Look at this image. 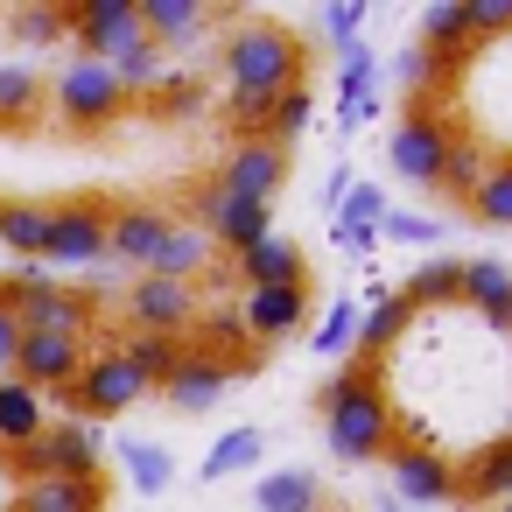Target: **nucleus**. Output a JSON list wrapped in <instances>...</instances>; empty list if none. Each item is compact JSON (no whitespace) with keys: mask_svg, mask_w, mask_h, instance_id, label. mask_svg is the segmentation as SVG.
Segmentation results:
<instances>
[{"mask_svg":"<svg viewBox=\"0 0 512 512\" xmlns=\"http://www.w3.org/2000/svg\"><path fill=\"white\" fill-rule=\"evenodd\" d=\"M323 435L344 463H372L393 449V400H386V379L379 365H344L330 386H323Z\"/></svg>","mask_w":512,"mask_h":512,"instance_id":"f257e3e1","label":"nucleus"},{"mask_svg":"<svg viewBox=\"0 0 512 512\" xmlns=\"http://www.w3.org/2000/svg\"><path fill=\"white\" fill-rule=\"evenodd\" d=\"M323 15H330V36H344V43H351V36H358V22H365L358 0H337V8H323Z\"/></svg>","mask_w":512,"mask_h":512,"instance_id":"a18cd8bd","label":"nucleus"},{"mask_svg":"<svg viewBox=\"0 0 512 512\" xmlns=\"http://www.w3.org/2000/svg\"><path fill=\"white\" fill-rule=\"evenodd\" d=\"M8 470L29 477V484H43V477H99V435H92V421H57L36 442L8 449Z\"/></svg>","mask_w":512,"mask_h":512,"instance_id":"20e7f679","label":"nucleus"},{"mask_svg":"<svg viewBox=\"0 0 512 512\" xmlns=\"http://www.w3.org/2000/svg\"><path fill=\"white\" fill-rule=\"evenodd\" d=\"M407 323H414V309H407L400 295H379V302L358 316V358H365V365H379V358L407 337Z\"/></svg>","mask_w":512,"mask_h":512,"instance_id":"b1692460","label":"nucleus"},{"mask_svg":"<svg viewBox=\"0 0 512 512\" xmlns=\"http://www.w3.org/2000/svg\"><path fill=\"white\" fill-rule=\"evenodd\" d=\"M43 71H29V64H0V127H29L36 113H43Z\"/></svg>","mask_w":512,"mask_h":512,"instance_id":"bb28decb","label":"nucleus"},{"mask_svg":"<svg viewBox=\"0 0 512 512\" xmlns=\"http://www.w3.org/2000/svg\"><path fill=\"white\" fill-rule=\"evenodd\" d=\"M260 512H323L316 505V477L309 470H274V477H260Z\"/></svg>","mask_w":512,"mask_h":512,"instance_id":"7c9ffc66","label":"nucleus"},{"mask_svg":"<svg viewBox=\"0 0 512 512\" xmlns=\"http://www.w3.org/2000/svg\"><path fill=\"white\" fill-rule=\"evenodd\" d=\"M505 435H512V428H505Z\"/></svg>","mask_w":512,"mask_h":512,"instance_id":"09e8293b","label":"nucleus"},{"mask_svg":"<svg viewBox=\"0 0 512 512\" xmlns=\"http://www.w3.org/2000/svg\"><path fill=\"white\" fill-rule=\"evenodd\" d=\"M449 141H456V127H449L442 113H407V120L393 127V141H386V162H393L414 190H435V183H442V162H449Z\"/></svg>","mask_w":512,"mask_h":512,"instance_id":"6e6552de","label":"nucleus"},{"mask_svg":"<svg viewBox=\"0 0 512 512\" xmlns=\"http://www.w3.org/2000/svg\"><path fill=\"white\" fill-rule=\"evenodd\" d=\"M127 463H134V484L141 491H162L169 484V449L162 442H127Z\"/></svg>","mask_w":512,"mask_h":512,"instance_id":"a19ab883","label":"nucleus"},{"mask_svg":"<svg viewBox=\"0 0 512 512\" xmlns=\"http://www.w3.org/2000/svg\"><path fill=\"white\" fill-rule=\"evenodd\" d=\"M302 127H309V85H295V92H281V99H274V113H267V127H260V141L288 148Z\"/></svg>","mask_w":512,"mask_h":512,"instance_id":"f704fd0d","label":"nucleus"},{"mask_svg":"<svg viewBox=\"0 0 512 512\" xmlns=\"http://www.w3.org/2000/svg\"><path fill=\"white\" fill-rule=\"evenodd\" d=\"M456 491H463V498H484V505H505V498H512V435L470 449L463 470H456Z\"/></svg>","mask_w":512,"mask_h":512,"instance_id":"a211bd4d","label":"nucleus"},{"mask_svg":"<svg viewBox=\"0 0 512 512\" xmlns=\"http://www.w3.org/2000/svg\"><path fill=\"white\" fill-rule=\"evenodd\" d=\"M246 463H260V428H232V435H218V449L204 456V484H218V477H232V470H246Z\"/></svg>","mask_w":512,"mask_h":512,"instance_id":"473e14b6","label":"nucleus"},{"mask_svg":"<svg viewBox=\"0 0 512 512\" xmlns=\"http://www.w3.org/2000/svg\"><path fill=\"white\" fill-rule=\"evenodd\" d=\"M141 400H148V379H141L120 351H92L85 372H78V386H71L78 421H113V414H127V407H141Z\"/></svg>","mask_w":512,"mask_h":512,"instance_id":"0eeeda50","label":"nucleus"},{"mask_svg":"<svg viewBox=\"0 0 512 512\" xmlns=\"http://www.w3.org/2000/svg\"><path fill=\"white\" fill-rule=\"evenodd\" d=\"M148 99H155V113H197V106H204V85H197L190 71H169Z\"/></svg>","mask_w":512,"mask_h":512,"instance_id":"58836bf2","label":"nucleus"},{"mask_svg":"<svg viewBox=\"0 0 512 512\" xmlns=\"http://www.w3.org/2000/svg\"><path fill=\"white\" fill-rule=\"evenodd\" d=\"M50 106L64 113V127H78V134H106L134 99H127V85L113 78V64L71 57V71H57V85H50Z\"/></svg>","mask_w":512,"mask_h":512,"instance_id":"7ed1b4c3","label":"nucleus"},{"mask_svg":"<svg viewBox=\"0 0 512 512\" xmlns=\"http://www.w3.org/2000/svg\"><path fill=\"white\" fill-rule=\"evenodd\" d=\"M106 239H113V204L106 197H71V204H50L43 260L50 267H92V260H106Z\"/></svg>","mask_w":512,"mask_h":512,"instance_id":"423d86ee","label":"nucleus"},{"mask_svg":"<svg viewBox=\"0 0 512 512\" xmlns=\"http://www.w3.org/2000/svg\"><path fill=\"white\" fill-rule=\"evenodd\" d=\"M239 316H246V337H267V344L295 337L302 316H309V281H295V288H246Z\"/></svg>","mask_w":512,"mask_h":512,"instance_id":"dca6fc26","label":"nucleus"},{"mask_svg":"<svg viewBox=\"0 0 512 512\" xmlns=\"http://www.w3.org/2000/svg\"><path fill=\"white\" fill-rule=\"evenodd\" d=\"M379 239H407V246H428V239H442V225H435V218H407V211H386V218H379Z\"/></svg>","mask_w":512,"mask_h":512,"instance_id":"37998d69","label":"nucleus"},{"mask_svg":"<svg viewBox=\"0 0 512 512\" xmlns=\"http://www.w3.org/2000/svg\"><path fill=\"white\" fill-rule=\"evenodd\" d=\"M281 183H288V148H274V141H232V155L211 176V190L246 197V204H274Z\"/></svg>","mask_w":512,"mask_h":512,"instance_id":"9d476101","label":"nucleus"},{"mask_svg":"<svg viewBox=\"0 0 512 512\" xmlns=\"http://www.w3.org/2000/svg\"><path fill=\"white\" fill-rule=\"evenodd\" d=\"M498 512H512V498H505V505H498Z\"/></svg>","mask_w":512,"mask_h":512,"instance_id":"de8ad7c7","label":"nucleus"},{"mask_svg":"<svg viewBox=\"0 0 512 512\" xmlns=\"http://www.w3.org/2000/svg\"><path fill=\"white\" fill-rule=\"evenodd\" d=\"M379 218H386L379 190H372V183H351V204H344V218H337V225H379Z\"/></svg>","mask_w":512,"mask_h":512,"instance_id":"c03bdc74","label":"nucleus"},{"mask_svg":"<svg viewBox=\"0 0 512 512\" xmlns=\"http://www.w3.org/2000/svg\"><path fill=\"white\" fill-rule=\"evenodd\" d=\"M197 232H204L211 246L246 253V246H253V239H267L274 225H267V204H246V197H225V190H211V183H204V197H197Z\"/></svg>","mask_w":512,"mask_h":512,"instance_id":"ddd939ff","label":"nucleus"},{"mask_svg":"<svg viewBox=\"0 0 512 512\" xmlns=\"http://www.w3.org/2000/svg\"><path fill=\"white\" fill-rule=\"evenodd\" d=\"M169 232H176V218H169L162 204H120V211H113V239H106V253L148 274V260H155V246H162Z\"/></svg>","mask_w":512,"mask_h":512,"instance_id":"2eb2a0df","label":"nucleus"},{"mask_svg":"<svg viewBox=\"0 0 512 512\" xmlns=\"http://www.w3.org/2000/svg\"><path fill=\"white\" fill-rule=\"evenodd\" d=\"M15 36L22 43H57V36H71V22H64V8H15Z\"/></svg>","mask_w":512,"mask_h":512,"instance_id":"ea45409f","label":"nucleus"},{"mask_svg":"<svg viewBox=\"0 0 512 512\" xmlns=\"http://www.w3.org/2000/svg\"><path fill=\"white\" fill-rule=\"evenodd\" d=\"M309 43L288 22H232L225 29V92L239 99H281L302 85Z\"/></svg>","mask_w":512,"mask_h":512,"instance_id":"f03ea898","label":"nucleus"},{"mask_svg":"<svg viewBox=\"0 0 512 512\" xmlns=\"http://www.w3.org/2000/svg\"><path fill=\"white\" fill-rule=\"evenodd\" d=\"M43 428H50L43 393H29L15 372H0V449H22V442H36Z\"/></svg>","mask_w":512,"mask_h":512,"instance_id":"4be33fe9","label":"nucleus"},{"mask_svg":"<svg viewBox=\"0 0 512 512\" xmlns=\"http://www.w3.org/2000/svg\"><path fill=\"white\" fill-rule=\"evenodd\" d=\"M15 344H22V323H15V309H0V372L15 365Z\"/></svg>","mask_w":512,"mask_h":512,"instance_id":"49530a36","label":"nucleus"},{"mask_svg":"<svg viewBox=\"0 0 512 512\" xmlns=\"http://www.w3.org/2000/svg\"><path fill=\"white\" fill-rule=\"evenodd\" d=\"M393 491L407 505H442V498H456V463L421 449V442H400L393 449Z\"/></svg>","mask_w":512,"mask_h":512,"instance_id":"4468645a","label":"nucleus"},{"mask_svg":"<svg viewBox=\"0 0 512 512\" xmlns=\"http://www.w3.org/2000/svg\"><path fill=\"white\" fill-rule=\"evenodd\" d=\"M463 22H470V43L477 36H505L512 29V0H463Z\"/></svg>","mask_w":512,"mask_h":512,"instance_id":"79ce46f5","label":"nucleus"},{"mask_svg":"<svg viewBox=\"0 0 512 512\" xmlns=\"http://www.w3.org/2000/svg\"><path fill=\"white\" fill-rule=\"evenodd\" d=\"M127 323L148 330V337H183L197 323V288L190 281H162V274H141L127 288Z\"/></svg>","mask_w":512,"mask_h":512,"instance_id":"f8f14e48","label":"nucleus"},{"mask_svg":"<svg viewBox=\"0 0 512 512\" xmlns=\"http://www.w3.org/2000/svg\"><path fill=\"white\" fill-rule=\"evenodd\" d=\"M239 344H246V316H239V309H211V316L197 323V351H218V358H246Z\"/></svg>","mask_w":512,"mask_h":512,"instance_id":"c9c22d12","label":"nucleus"},{"mask_svg":"<svg viewBox=\"0 0 512 512\" xmlns=\"http://www.w3.org/2000/svg\"><path fill=\"white\" fill-rule=\"evenodd\" d=\"M134 8H141V29H148L155 50L190 43V36H204V22H211L204 0H134Z\"/></svg>","mask_w":512,"mask_h":512,"instance_id":"412c9836","label":"nucleus"},{"mask_svg":"<svg viewBox=\"0 0 512 512\" xmlns=\"http://www.w3.org/2000/svg\"><path fill=\"white\" fill-rule=\"evenodd\" d=\"M232 267H239V281L246 288H295V281H309V260H302V246L295 239H253L246 253H232Z\"/></svg>","mask_w":512,"mask_h":512,"instance_id":"f3484780","label":"nucleus"},{"mask_svg":"<svg viewBox=\"0 0 512 512\" xmlns=\"http://www.w3.org/2000/svg\"><path fill=\"white\" fill-rule=\"evenodd\" d=\"M358 316H365V302H337V309L323 316V330H316V351H323V358H344V351L358 344Z\"/></svg>","mask_w":512,"mask_h":512,"instance_id":"e433bc0d","label":"nucleus"},{"mask_svg":"<svg viewBox=\"0 0 512 512\" xmlns=\"http://www.w3.org/2000/svg\"><path fill=\"white\" fill-rule=\"evenodd\" d=\"M477 225H498V232H512V162H491L484 169V183H477V197L463 204Z\"/></svg>","mask_w":512,"mask_h":512,"instance_id":"2f4dec72","label":"nucleus"},{"mask_svg":"<svg viewBox=\"0 0 512 512\" xmlns=\"http://www.w3.org/2000/svg\"><path fill=\"white\" fill-rule=\"evenodd\" d=\"M106 477H43L15 498V512H106Z\"/></svg>","mask_w":512,"mask_h":512,"instance_id":"6ab92c4d","label":"nucleus"},{"mask_svg":"<svg viewBox=\"0 0 512 512\" xmlns=\"http://www.w3.org/2000/svg\"><path fill=\"white\" fill-rule=\"evenodd\" d=\"M85 344L78 337H36V330H22V344H15V379L29 386V393H71L78 386V372H85Z\"/></svg>","mask_w":512,"mask_h":512,"instance_id":"9b49d317","label":"nucleus"},{"mask_svg":"<svg viewBox=\"0 0 512 512\" xmlns=\"http://www.w3.org/2000/svg\"><path fill=\"white\" fill-rule=\"evenodd\" d=\"M484 169H491V162H484V148H477L470 134H456V141H449V162H442V183H435V190H442L449 204H470V197H477V183H484Z\"/></svg>","mask_w":512,"mask_h":512,"instance_id":"c85d7f7f","label":"nucleus"},{"mask_svg":"<svg viewBox=\"0 0 512 512\" xmlns=\"http://www.w3.org/2000/svg\"><path fill=\"white\" fill-rule=\"evenodd\" d=\"M449 71H463V57H435V50H421V43H414V50H400V78H407L414 92H428V85H442Z\"/></svg>","mask_w":512,"mask_h":512,"instance_id":"4c0bfd02","label":"nucleus"},{"mask_svg":"<svg viewBox=\"0 0 512 512\" xmlns=\"http://www.w3.org/2000/svg\"><path fill=\"white\" fill-rule=\"evenodd\" d=\"M463 302H470L484 323L512 330V267H505V260H463Z\"/></svg>","mask_w":512,"mask_h":512,"instance_id":"aec40b11","label":"nucleus"},{"mask_svg":"<svg viewBox=\"0 0 512 512\" xmlns=\"http://www.w3.org/2000/svg\"><path fill=\"white\" fill-rule=\"evenodd\" d=\"M162 57H169V50H155V43H141V50H127V57L113 64V78L127 85V99H141V92H155V85L169 78V71H162Z\"/></svg>","mask_w":512,"mask_h":512,"instance_id":"72a5a7b5","label":"nucleus"},{"mask_svg":"<svg viewBox=\"0 0 512 512\" xmlns=\"http://www.w3.org/2000/svg\"><path fill=\"white\" fill-rule=\"evenodd\" d=\"M421 50H435V57H470L463 0H435V8H421Z\"/></svg>","mask_w":512,"mask_h":512,"instance_id":"cd10ccee","label":"nucleus"},{"mask_svg":"<svg viewBox=\"0 0 512 512\" xmlns=\"http://www.w3.org/2000/svg\"><path fill=\"white\" fill-rule=\"evenodd\" d=\"M43 239H50V204H29V197L0 204V246H8V253L43 260Z\"/></svg>","mask_w":512,"mask_h":512,"instance_id":"a878e982","label":"nucleus"},{"mask_svg":"<svg viewBox=\"0 0 512 512\" xmlns=\"http://www.w3.org/2000/svg\"><path fill=\"white\" fill-rule=\"evenodd\" d=\"M64 22H71L78 57H92V64H120L127 50H141V43H148L134 0H71Z\"/></svg>","mask_w":512,"mask_h":512,"instance_id":"39448f33","label":"nucleus"},{"mask_svg":"<svg viewBox=\"0 0 512 512\" xmlns=\"http://www.w3.org/2000/svg\"><path fill=\"white\" fill-rule=\"evenodd\" d=\"M183 351H190V337H148V330H127V344H120V358L148 379V393L169 386V372L183 365Z\"/></svg>","mask_w":512,"mask_h":512,"instance_id":"393cba45","label":"nucleus"},{"mask_svg":"<svg viewBox=\"0 0 512 512\" xmlns=\"http://www.w3.org/2000/svg\"><path fill=\"white\" fill-rule=\"evenodd\" d=\"M204 267H211V239H204L197 225H176V232L155 246V260H148V274H162V281H190V288H197Z\"/></svg>","mask_w":512,"mask_h":512,"instance_id":"5701e85b","label":"nucleus"},{"mask_svg":"<svg viewBox=\"0 0 512 512\" xmlns=\"http://www.w3.org/2000/svg\"><path fill=\"white\" fill-rule=\"evenodd\" d=\"M246 372H260V351H246V358H218V351H183V365L169 372V386H162V400L169 407H183V414H204V407H218V393L232 386V379H246Z\"/></svg>","mask_w":512,"mask_h":512,"instance_id":"1a4fd4ad","label":"nucleus"},{"mask_svg":"<svg viewBox=\"0 0 512 512\" xmlns=\"http://www.w3.org/2000/svg\"><path fill=\"white\" fill-rule=\"evenodd\" d=\"M463 295V260H428L421 274H407V288H400V302L407 309H428V302H456Z\"/></svg>","mask_w":512,"mask_h":512,"instance_id":"c756f323","label":"nucleus"}]
</instances>
